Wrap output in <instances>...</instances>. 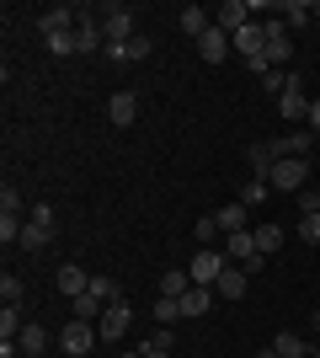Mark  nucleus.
Returning <instances> with one entry per match:
<instances>
[{
  "mask_svg": "<svg viewBox=\"0 0 320 358\" xmlns=\"http://www.w3.org/2000/svg\"><path fill=\"white\" fill-rule=\"evenodd\" d=\"M96 343H102V331H96L91 321H70V327L59 331V348H64L70 358H91Z\"/></svg>",
  "mask_w": 320,
  "mask_h": 358,
  "instance_id": "nucleus-1",
  "label": "nucleus"
},
{
  "mask_svg": "<svg viewBox=\"0 0 320 358\" xmlns=\"http://www.w3.org/2000/svg\"><path fill=\"white\" fill-rule=\"evenodd\" d=\"M305 182H310V161H277L273 166V177H267V187H277V193H305Z\"/></svg>",
  "mask_w": 320,
  "mask_h": 358,
  "instance_id": "nucleus-2",
  "label": "nucleus"
},
{
  "mask_svg": "<svg viewBox=\"0 0 320 358\" xmlns=\"http://www.w3.org/2000/svg\"><path fill=\"white\" fill-rule=\"evenodd\" d=\"M224 268H229V257H224V252H213V246H203V252L192 257V268H187V273H192V284H198V289H213Z\"/></svg>",
  "mask_w": 320,
  "mask_h": 358,
  "instance_id": "nucleus-3",
  "label": "nucleus"
},
{
  "mask_svg": "<svg viewBox=\"0 0 320 358\" xmlns=\"http://www.w3.org/2000/svg\"><path fill=\"white\" fill-rule=\"evenodd\" d=\"M128 321H134V305L128 299H112L102 310V321H96V331H102V343H123V331H128Z\"/></svg>",
  "mask_w": 320,
  "mask_h": 358,
  "instance_id": "nucleus-4",
  "label": "nucleus"
},
{
  "mask_svg": "<svg viewBox=\"0 0 320 358\" xmlns=\"http://www.w3.org/2000/svg\"><path fill=\"white\" fill-rule=\"evenodd\" d=\"M277 113H283L289 123H305V118H310V96H305V80H299L294 70H289V86H283V96H277Z\"/></svg>",
  "mask_w": 320,
  "mask_h": 358,
  "instance_id": "nucleus-5",
  "label": "nucleus"
},
{
  "mask_svg": "<svg viewBox=\"0 0 320 358\" xmlns=\"http://www.w3.org/2000/svg\"><path fill=\"white\" fill-rule=\"evenodd\" d=\"M102 32H107V43H128L134 38V11L128 6H102Z\"/></svg>",
  "mask_w": 320,
  "mask_h": 358,
  "instance_id": "nucleus-6",
  "label": "nucleus"
},
{
  "mask_svg": "<svg viewBox=\"0 0 320 358\" xmlns=\"http://www.w3.org/2000/svg\"><path fill=\"white\" fill-rule=\"evenodd\" d=\"M310 145H315V134H310V129H294V134L273 139V155L277 161H310Z\"/></svg>",
  "mask_w": 320,
  "mask_h": 358,
  "instance_id": "nucleus-7",
  "label": "nucleus"
},
{
  "mask_svg": "<svg viewBox=\"0 0 320 358\" xmlns=\"http://www.w3.org/2000/svg\"><path fill=\"white\" fill-rule=\"evenodd\" d=\"M229 54H235V48H229V32H224V27H208V32L198 38V59H203V64H224Z\"/></svg>",
  "mask_w": 320,
  "mask_h": 358,
  "instance_id": "nucleus-8",
  "label": "nucleus"
},
{
  "mask_svg": "<svg viewBox=\"0 0 320 358\" xmlns=\"http://www.w3.org/2000/svg\"><path fill=\"white\" fill-rule=\"evenodd\" d=\"M107 118H112V129H128L139 118V91H112L107 96Z\"/></svg>",
  "mask_w": 320,
  "mask_h": 358,
  "instance_id": "nucleus-9",
  "label": "nucleus"
},
{
  "mask_svg": "<svg viewBox=\"0 0 320 358\" xmlns=\"http://www.w3.org/2000/svg\"><path fill=\"white\" fill-rule=\"evenodd\" d=\"M102 54H107L112 64H139V59H150V38H144V32H134L128 43H107Z\"/></svg>",
  "mask_w": 320,
  "mask_h": 358,
  "instance_id": "nucleus-10",
  "label": "nucleus"
},
{
  "mask_svg": "<svg viewBox=\"0 0 320 358\" xmlns=\"http://www.w3.org/2000/svg\"><path fill=\"white\" fill-rule=\"evenodd\" d=\"M96 48H107L102 16H80L75 22V54H96Z\"/></svg>",
  "mask_w": 320,
  "mask_h": 358,
  "instance_id": "nucleus-11",
  "label": "nucleus"
},
{
  "mask_svg": "<svg viewBox=\"0 0 320 358\" xmlns=\"http://www.w3.org/2000/svg\"><path fill=\"white\" fill-rule=\"evenodd\" d=\"M213 27H224L229 38H235L241 27H251V0H224V6H219V16H213Z\"/></svg>",
  "mask_w": 320,
  "mask_h": 358,
  "instance_id": "nucleus-12",
  "label": "nucleus"
},
{
  "mask_svg": "<svg viewBox=\"0 0 320 358\" xmlns=\"http://www.w3.org/2000/svg\"><path fill=\"white\" fill-rule=\"evenodd\" d=\"M229 48H235L241 59H257L261 48H267V27H261V22H251V27H241V32H235V38H229Z\"/></svg>",
  "mask_w": 320,
  "mask_h": 358,
  "instance_id": "nucleus-13",
  "label": "nucleus"
},
{
  "mask_svg": "<svg viewBox=\"0 0 320 358\" xmlns=\"http://www.w3.org/2000/svg\"><path fill=\"white\" fill-rule=\"evenodd\" d=\"M224 257L229 262H235V268H245V262H257V236H251V230H235V236H224Z\"/></svg>",
  "mask_w": 320,
  "mask_h": 358,
  "instance_id": "nucleus-14",
  "label": "nucleus"
},
{
  "mask_svg": "<svg viewBox=\"0 0 320 358\" xmlns=\"http://www.w3.org/2000/svg\"><path fill=\"white\" fill-rule=\"evenodd\" d=\"M245 289H251V273H245V268H235V262H229V268L219 273V284H213V294H219V299H241Z\"/></svg>",
  "mask_w": 320,
  "mask_h": 358,
  "instance_id": "nucleus-15",
  "label": "nucleus"
},
{
  "mask_svg": "<svg viewBox=\"0 0 320 358\" xmlns=\"http://www.w3.org/2000/svg\"><path fill=\"white\" fill-rule=\"evenodd\" d=\"M54 284H59V289H64V294L75 299V294H86V289H91V273L80 268V262H64V268H59V273H54Z\"/></svg>",
  "mask_w": 320,
  "mask_h": 358,
  "instance_id": "nucleus-16",
  "label": "nucleus"
},
{
  "mask_svg": "<svg viewBox=\"0 0 320 358\" xmlns=\"http://www.w3.org/2000/svg\"><path fill=\"white\" fill-rule=\"evenodd\" d=\"M43 27V22H38ZM43 43L54 48V59H70L75 54V27H43Z\"/></svg>",
  "mask_w": 320,
  "mask_h": 358,
  "instance_id": "nucleus-17",
  "label": "nucleus"
},
{
  "mask_svg": "<svg viewBox=\"0 0 320 358\" xmlns=\"http://www.w3.org/2000/svg\"><path fill=\"white\" fill-rule=\"evenodd\" d=\"M245 161H251V171H257L261 182L273 177V166H277V155H273V139H267V145H251L245 150Z\"/></svg>",
  "mask_w": 320,
  "mask_h": 358,
  "instance_id": "nucleus-18",
  "label": "nucleus"
},
{
  "mask_svg": "<svg viewBox=\"0 0 320 358\" xmlns=\"http://www.w3.org/2000/svg\"><path fill=\"white\" fill-rule=\"evenodd\" d=\"M213 220H219L224 236H235V230H245V203L235 198V203H224V209H213Z\"/></svg>",
  "mask_w": 320,
  "mask_h": 358,
  "instance_id": "nucleus-19",
  "label": "nucleus"
},
{
  "mask_svg": "<svg viewBox=\"0 0 320 358\" xmlns=\"http://www.w3.org/2000/svg\"><path fill=\"white\" fill-rule=\"evenodd\" d=\"M273 353H277V358H305L310 343L299 337V331H277V337H273Z\"/></svg>",
  "mask_w": 320,
  "mask_h": 358,
  "instance_id": "nucleus-20",
  "label": "nucleus"
},
{
  "mask_svg": "<svg viewBox=\"0 0 320 358\" xmlns=\"http://www.w3.org/2000/svg\"><path fill=\"white\" fill-rule=\"evenodd\" d=\"M16 348H22V358H43V348H48V331H43V327H22Z\"/></svg>",
  "mask_w": 320,
  "mask_h": 358,
  "instance_id": "nucleus-21",
  "label": "nucleus"
},
{
  "mask_svg": "<svg viewBox=\"0 0 320 358\" xmlns=\"http://www.w3.org/2000/svg\"><path fill=\"white\" fill-rule=\"evenodd\" d=\"M208 305H213V289H198V284H192V289L182 294V315H187V321H192V315H208Z\"/></svg>",
  "mask_w": 320,
  "mask_h": 358,
  "instance_id": "nucleus-22",
  "label": "nucleus"
},
{
  "mask_svg": "<svg viewBox=\"0 0 320 358\" xmlns=\"http://www.w3.org/2000/svg\"><path fill=\"white\" fill-rule=\"evenodd\" d=\"M187 289H192V273H182V268L160 273V294H166V299H182Z\"/></svg>",
  "mask_w": 320,
  "mask_h": 358,
  "instance_id": "nucleus-23",
  "label": "nucleus"
},
{
  "mask_svg": "<svg viewBox=\"0 0 320 358\" xmlns=\"http://www.w3.org/2000/svg\"><path fill=\"white\" fill-rule=\"evenodd\" d=\"M208 27H213V22H208L203 6H182V32H187V38H203Z\"/></svg>",
  "mask_w": 320,
  "mask_h": 358,
  "instance_id": "nucleus-24",
  "label": "nucleus"
},
{
  "mask_svg": "<svg viewBox=\"0 0 320 358\" xmlns=\"http://www.w3.org/2000/svg\"><path fill=\"white\" fill-rule=\"evenodd\" d=\"M251 236H257V252H261V257H273L277 246H283V224H257Z\"/></svg>",
  "mask_w": 320,
  "mask_h": 358,
  "instance_id": "nucleus-25",
  "label": "nucleus"
},
{
  "mask_svg": "<svg viewBox=\"0 0 320 358\" xmlns=\"http://www.w3.org/2000/svg\"><path fill=\"white\" fill-rule=\"evenodd\" d=\"M155 321H160V327H176V321H187V315H182V299H166V294H160V299H155Z\"/></svg>",
  "mask_w": 320,
  "mask_h": 358,
  "instance_id": "nucleus-26",
  "label": "nucleus"
},
{
  "mask_svg": "<svg viewBox=\"0 0 320 358\" xmlns=\"http://www.w3.org/2000/svg\"><path fill=\"white\" fill-rule=\"evenodd\" d=\"M48 236H54V224H32L27 220V230H22V252H43Z\"/></svg>",
  "mask_w": 320,
  "mask_h": 358,
  "instance_id": "nucleus-27",
  "label": "nucleus"
},
{
  "mask_svg": "<svg viewBox=\"0 0 320 358\" xmlns=\"http://www.w3.org/2000/svg\"><path fill=\"white\" fill-rule=\"evenodd\" d=\"M91 294L102 299V305H112V299H123V289H118V278H107V273H91Z\"/></svg>",
  "mask_w": 320,
  "mask_h": 358,
  "instance_id": "nucleus-28",
  "label": "nucleus"
},
{
  "mask_svg": "<svg viewBox=\"0 0 320 358\" xmlns=\"http://www.w3.org/2000/svg\"><path fill=\"white\" fill-rule=\"evenodd\" d=\"M22 214H0V246H22Z\"/></svg>",
  "mask_w": 320,
  "mask_h": 358,
  "instance_id": "nucleus-29",
  "label": "nucleus"
},
{
  "mask_svg": "<svg viewBox=\"0 0 320 358\" xmlns=\"http://www.w3.org/2000/svg\"><path fill=\"white\" fill-rule=\"evenodd\" d=\"M38 22H43V27H75L80 11H75V6H54V11H43Z\"/></svg>",
  "mask_w": 320,
  "mask_h": 358,
  "instance_id": "nucleus-30",
  "label": "nucleus"
},
{
  "mask_svg": "<svg viewBox=\"0 0 320 358\" xmlns=\"http://www.w3.org/2000/svg\"><path fill=\"white\" fill-rule=\"evenodd\" d=\"M283 22H289V32H294V27H310V22H315V11H310L305 0H289V6H283Z\"/></svg>",
  "mask_w": 320,
  "mask_h": 358,
  "instance_id": "nucleus-31",
  "label": "nucleus"
},
{
  "mask_svg": "<svg viewBox=\"0 0 320 358\" xmlns=\"http://www.w3.org/2000/svg\"><path fill=\"white\" fill-rule=\"evenodd\" d=\"M102 310H107V305L91 294V289H86V294H75V321H96Z\"/></svg>",
  "mask_w": 320,
  "mask_h": 358,
  "instance_id": "nucleus-32",
  "label": "nucleus"
},
{
  "mask_svg": "<svg viewBox=\"0 0 320 358\" xmlns=\"http://www.w3.org/2000/svg\"><path fill=\"white\" fill-rule=\"evenodd\" d=\"M139 353H144V358H171V331H155V337H144V343H139Z\"/></svg>",
  "mask_w": 320,
  "mask_h": 358,
  "instance_id": "nucleus-33",
  "label": "nucleus"
},
{
  "mask_svg": "<svg viewBox=\"0 0 320 358\" xmlns=\"http://www.w3.org/2000/svg\"><path fill=\"white\" fill-rule=\"evenodd\" d=\"M267 193H273V187H267L261 177H251V182L241 187V203H245V209H257V203H267Z\"/></svg>",
  "mask_w": 320,
  "mask_h": 358,
  "instance_id": "nucleus-34",
  "label": "nucleus"
},
{
  "mask_svg": "<svg viewBox=\"0 0 320 358\" xmlns=\"http://www.w3.org/2000/svg\"><path fill=\"white\" fill-rule=\"evenodd\" d=\"M299 241H305V246H320V214H299Z\"/></svg>",
  "mask_w": 320,
  "mask_h": 358,
  "instance_id": "nucleus-35",
  "label": "nucleus"
},
{
  "mask_svg": "<svg viewBox=\"0 0 320 358\" xmlns=\"http://www.w3.org/2000/svg\"><path fill=\"white\" fill-rule=\"evenodd\" d=\"M0 299L22 310V278H16V273H6V278H0Z\"/></svg>",
  "mask_w": 320,
  "mask_h": 358,
  "instance_id": "nucleus-36",
  "label": "nucleus"
},
{
  "mask_svg": "<svg viewBox=\"0 0 320 358\" xmlns=\"http://www.w3.org/2000/svg\"><path fill=\"white\" fill-rule=\"evenodd\" d=\"M192 236H198L203 246H213V236H219V220H213V214H203V220L192 224Z\"/></svg>",
  "mask_w": 320,
  "mask_h": 358,
  "instance_id": "nucleus-37",
  "label": "nucleus"
},
{
  "mask_svg": "<svg viewBox=\"0 0 320 358\" xmlns=\"http://www.w3.org/2000/svg\"><path fill=\"white\" fill-rule=\"evenodd\" d=\"M261 86H267V96H283V86H289V70H267V75H261Z\"/></svg>",
  "mask_w": 320,
  "mask_h": 358,
  "instance_id": "nucleus-38",
  "label": "nucleus"
},
{
  "mask_svg": "<svg viewBox=\"0 0 320 358\" xmlns=\"http://www.w3.org/2000/svg\"><path fill=\"white\" fill-rule=\"evenodd\" d=\"M0 214H22V193L16 187H0Z\"/></svg>",
  "mask_w": 320,
  "mask_h": 358,
  "instance_id": "nucleus-39",
  "label": "nucleus"
},
{
  "mask_svg": "<svg viewBox=\"0 0 320 358\" xmlns=\"http://www.w3.org/2000/svg\"><path fill=\"white\" fill-rule=\"evenodd\" d=\"M299 214H320V193H315V187H305V193H299Z\"/></svg>",
  "mask_w": 320,
  "mask_h": 358,
  "instance_id": "nucleus-40",
  "label": "nucleus"
},
{
  "mask_svg": "<svg viewBox=\"0 0 320 358\" xmlns=\"http://www.w3.org/2000/svg\"><path fill=\"white\" fill-rule=\"evenodd\" d=\"M27 220H32V224H54V209H48V203H38V209H32Z\"/></svg>",
  "mask_w": 320,
  "mask_h": 358,
  "instance_id": "nucleus-41",
  "label": "nucleus"
},
{
  "mask_svg": "<svg viewBox=\"0 0 320 358\" xmlns=\"http://www.w3.org/2000/svg\"><path fill=\"white\" fill-rule=\"evenodd\" d=\"M305 123H310V134H320V96L310 102V118H305Z\"/></svg>",
  "mask_w": 320,
  "mask_h": 358,
  "instance_id": "nucleus-42",
  "label": "nucleus"
},
{
  "mask_svg": "<svg viewBox=\"0 0 320 358\" xmlns=\"http://www.w3.org/2000/svg\"><path fill=\"white\" fill-rule=\"evenodd\" d=\"M310 327H315V331H320V310H310Z\"/></svg>",
  "mask_w": 320,
  "mask_h": 358,
  "instance_id": "nucleus-43",
  "label": "nucleus"
},
{
  "mask_svg": "<svg viewBox=\"0 0 320 358\" xmlns=\"http://www.w3.org/2000/svg\"><path fill=\"white\" fill-rule=\"evenodd\" d=\"M257 358H277V353H273V348H261V353H257Z\"/></svg>",
  "mask_w": 320,
  "mask_h": 358,
  "instance_id": "nucleus-44",
  "label": "nucleus"
},
{
  "mask_svg": "<svg viewBox=\"0 0 320 358\" xmlns=\"http://www.w3.org/2000/svg\"><path fill=\"white\" fill-rule=\"evenodd\" d=\"M305 358H320V348H310V353H305Z\"/></svg>",
  "mask_w": 320,
  "mask_h": 358,
  "instance_id": "nucleus-45",
  "label": "nucleus"
},
{
  "mask_svg": "<svg viewBox=\"0 0 320 358\" xmlns=\"http://www.w3.org/2000/svg\"><path fill=\"white\" fill-rule=\"evenodd\" d=\"M310 11H315V16H320V0H315V6H310Z\"/></svg>",
  "mask_w": 320,
  "mask_h": 358,
  "instance_id": "nucleus-46",
  "label": "nucleus"
},
{
  "mask_svg": "<svg viewBox=\"0 0 320 358\" xmlns=\"http://www.w3.org/2000/svg\"><path fill=\"white\" fill-rule=\"evenodd\" d=\"M123 358H144V353H123Z\"/></svg>",
  "mask_w": 320,
  "mask_h": 358,
  "instance_id": "nucleus-47",
  "label": "nucleus"
}]
</instances>
